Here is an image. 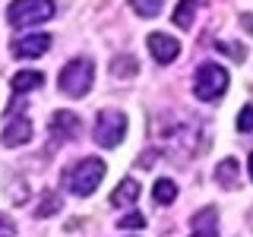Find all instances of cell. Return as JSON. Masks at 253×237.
Wrapping results in <instances>:
<instances>
[{
    "mask_svg": "<svg viewBox=\"0 0 253 237\" xmlns=\"http://www.w3.org/2000/svg\"><path fill=\"white\" fill-rule=\"evenodd\" d=\"M57 82H60V92L63 95H70V98H83V95L92 89V82H95V63L89 57L70 60L67 67L60 70Z\"/></svg>",
    "mask_w": 253,
    "mask_h": 237,
    "instance_id": "6da1fadb",
    "label": "cell"
},
{
    "mask_svg": "<svg viewBox=\"0 0 253 237\" xmlns=\"http://www.w3.org/2000/svg\"><path fill=\"white\" fill-rule=\"evenodd\" d=\"M105 177V161L101 158H83L76 168L67 171V190L73 196H92Z\"/></svg>",
    "mask_w": 253,
    "mask_h": 237,
    "instance_id": "7a4b0ae2",
    "label": "cell"
},
{
    "mask_svg": "<svg viewBox=\"0 0 253 237\" xmlns=\"http://www.w3.org/2000/svg\"><path fill=\"white\" fill-rule=\"evenodd\" d=\"M228 70L218 67V63H203L193 76V95L200 101H218L221 95L228 92Z\"/></svg>",
    "mask_w": 253,
    "mask_h": 237,
    "instance_id": "3957f363",
    "label": "cell"
},
{
    "mask_svg": "<svg viewBox=\"0 0 253 237\" xmlns=\"http://www.w3.org/2000/svg\"><path fill=\"white\" fill-rule=\"evenodd\" d=\"M54 0H13L10 10H6V19L10 26L22 29V26H35V22H47L54 16Z\"/></svg>",
    "mask_w": 253,
    "mask_h": 237,
    "instance_id": "277c9868",
    "label": "cell"
},
{
    "mask_svg": "<svg viewBox=\"0 0 253 237\" xmlns=\"http://www.w3.org/2000/svg\"><path fill=\"white\" fill-rule=\"evenodd\" d=\"M126 136V114L121 111H101L95 120V142L101 149H117Z\"/></svg>",
    "mask_w": 253,
    "mask_h": 237,
    "instance_id": "5b68a950",
    "label": "cell"
},
{
    "mask_svg": "<svg viewBox=\"0 0 253 237\" xmlns=\"http://www.w3.org/2000/svg\"><path fill=\"white\" fill-rule=\"evenodd\" d=\"M13 57L19 60H32V57H42L44 51H51V35H44V32H38V35H26V38H16L10 44Z\"/></svg>",
    "mask_w": 253,
    "mask_h": 237,
    "instance_id": "8992f818",
    "label": "cell"
},
{
    "mask_svg": "<svg viewBox=\"0 0 253 237\" xmlns=\"http://www.w3.org/2000/svg\"><path fill=\"white\" fill-rule=\"evenodd\" d=\"M146 44H149V51H152V57L158 63H174L177 54H180V41L171 38V35H165V32H152V35L146 38Z\"/></svg>",
    "mask_w": 253,
    "mask_h": 237,
    "instance_id": "52a82bcc",
    "label": "cell"
},
{
    "mask_svg": "<svg viewBox=\"0 0 253 237\" xmlns=\"http://www.w3.org/2000/svg\"><path fill=\"white\" fill-rule=\"evenodd\" d=\"M51 136L54 139H76L79 136V117L73 111H57L51 117Z\"/></svg>",
    "mask_w": 253,
    "mask_h": 237,
    "instance_id": "ba28073f",
    "label": "cell"
},
{
    "mask_svg": "<svg viewBox=\"0 0 253 237\" xmlns=\"http://www.w3.org/2000/svg\"><path fill=\"white\" fill-rule=\"evenodd\" d=\"M32 139V123L26 120V117H16V120L6 123V130H3V136H0V142L3 146H22V142H29Z\"/></svg>",
    "mask_w": 253,
    "mask_h": 237,
    "instance_id": "9c48e42d",
    "label": "cell"
},
{
    "mask_svg": "<svg viewBox=\"0 0 253 237\" xmlns=\"http://www.w3.org/2000/svg\"><path fill=\"white\" fill-rule=\"evenodd\" d=\"M193 234H203V237H215L218 234V212L212 209V205H206V209H200L193 215Z\"/></svg>",
    "mask_w": 253,
    "mask_h": 237,
    "instance_id": "30bf717a",
    "label": "cell"
},
{
    "mask_svg": "<svg viewBox=\"0 0 253 237\" xmlns=\"http://www.w3.org/2000/svg\"><path fill=\"white\" fill-rule=\"evenodd\" d=\"M10 85H13L16 95H22V92H32V89H42V85H44V76L38 73V70H22V73H16L10 79Z\"/></svg>",
    "mask_w": 253,
    "mask_h": 237,
    "instance_id": "8fae6325",
    "label": "cell"
},
{
    "mask_svg": "<svg viewBox=\"0 0 253 237\" xmlns=\"http://www.w3.org/2000/svg\"><path fill=\"white\" fill-rule=\"evenodd\" d=\"M136 196H139V184L133 177H126V180H121V184L114 187V193H111V205L121 209V205H130Z\"/></svg>",
    "mask_w": 253,
    "mask_h": 237,
    "instance_id": "7c38bea8",
    "label": "cell"
},
{
    "mask_svg": "<svg viewBox=\"0 0 253 237\" xmlns=\"http://www.w3.org/2000/svg\"><path fill=\"white\" fill-rule=\"evenodd\" d=\"M152 199L158 205H171L174 199H177V184H174L171 177H158L155 187H152Z\"/></svg>",
    "mask_w": 253,
    "mask_h": 237,
    "instance_id": "4fadbf2b",
    "label": "cell"
},
{
    "mask_svg": "<svg viewBox=\"0 0 253 237\" xmlns=\"http://www.w3.org/2000/svg\"><path fill=\"white\" fill-rule=\"evenodd\" d=\"M215 180H218V187H225V190H231L237 184V158H225V161H218Z\"/></svg>",
    "mask_w": 253,
    "mask_h": 237,
    "instance_id": "5bb4252c",
    "label": "cell"
},
{
    "mask_svg": "<svg viewBox=\"0 0 253 237\" xmlns=\"http://www.w3.org/2000/svg\"><path fill=\"white\" fill-rule=\"evenodd\" d=\"M193 16H196V0H180L177 6H174V26L177 29H190L193 26Z\"/></svg>",
    "mask_w": 253,
    "mask_h": 237,
    "instance_id": "9a60e30c",
    "label": "cell"
},
{
    "mask_svg": "<svg viewBox=\"0 0 253 237\" xmlns=\"http://www.w3.org/2000/svg\"><path fill=\"white\" fill-rule=\"evenodd\" d=\"M130 6H133V13H136V16H146V19H152V16L162 13L165 0H130Z\"/></svg>",
    "mask_w": 253,
    "mask_h": 237,
    "instance_id": "2e32d148",
    "label": "cell"
},
{
    "mask_svg": "<svg viewBox=\"0 0 253 237\" xmlns=\"http://www.w3.org/2000/svg\"><path fill=\"white\" fill-rule=\"evenodd\" d=\"M133 73H136V60H133V57H117L114 60V76L126 79V76H133Z\"/></svg>",
    "mask_w": 253,
    "mask_h": 237,
    "instance_id": "e0dca14e",
    "label": "cell"
},
{
    "mask_svg": "<svg viewBox=\"0 0 253 237\" xmlns=\"http://www.w3.org/2000/svg\"><path fill=\"white\" fill-rule=\"evenodd\" d=\"M237 130L241 133H253V105H244L237 114Z\"/></svg>",
    "mask_w": 253,
    "mask_h": 237,
    "instance_id": "ac0fdd59",
    "label": "cell"
},
{
    "mask_svg": "<svg viewBox=\"0 0 253 237\" xmlns=\"http://www.w3.org/2000/svg\"><path fill=\"white\" fill-rule=\"evenodd\" d=\"M44 205H38V215H54V212H60V199H57V196H54V193H47L44 196V199H42Z\"/></svg>",
    "mask_w": 253,
    "mask_h": 237,
    "instance_id": "d6986e66",
    "label": "cell"
},
{
    "mask_svg": "<svg viewBox=\"0 0 253 237\" xmlns=\"http://www.w3.org/2000/svg\"><path fill=\"white\" fill-rule=\"evenodd\" d=\"M215 47H218L221 54H228V57H234L237 63H241L244 57H247V54H244V47H241V44H228V41H218Z\"/></svg>",
    "mask_w": 253,
    "mask_h": 237,
    "instance_id": "ffe728a7",
    "label": "cell"
},
{
    "mask_svg": "<svg viewBox=\"0 0 253 237\" xmlns=\"http://www.w3.org/2000/svg\"><path fill=\"white\" fill-rule=\"evenodd\" d=\"M142 225H146V218H142L139 212H130V215H124L121 221H117V228H124V231H126V228L133 231V228H142Z\"/></svg>",
    "mask_w": 253,
    "mask_h": 237,
    "instance_id": "44dd1931",
    "label": "cell"
},
{
    "mask_svg": "<svg viewBox=\"0 0 253 237\" xmlns=\"http://www.w3.org/2000/svg\"><path fill=\"white\" fill-rule=\"evenodd\" d=\"M244 26H247V32H253V16H244Z\"/></svg>",
    "mask_w": 253,
    "mask_h": 237,
    "instance_id": "7402d4cb",
    "label": "cell"
},
{
    "mask_svg": "<svg viewBox=\"0 0 253 237\" xmlns=\"http://www.w3.org/2000/svg\"><path fill=\"white\" fill-rule=\"evenodd\" d=\"M247 168H250V180H253V152H250V161H247Z\"/></svg>",
    "mask_w": 253,
    "mask_h": 237,
    "instance_id": "603a6c76",
    "label": "cell"
}]
</instances>
